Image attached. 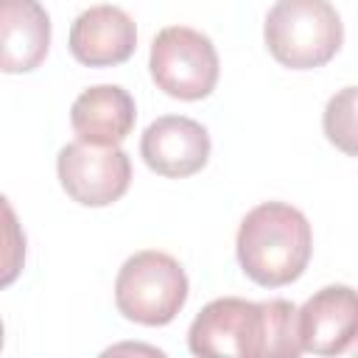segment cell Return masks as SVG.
I'll return each mask as SVG.
<instances>
[{
  "label": "cell",
  "mask_w": 358,
  "mask_h": 358,
  "mask_svg": "<svg viewBox=\"0 0 358 358\" xmlns=\"http://www.w3.org/2000/svg\"><path fill=\"white\" fill-rule=\"evenodd\" d=\"M187 347L193 355L294 358L302 352L296 338V308L288 299H213L190 322Z\"/></svg>",
  "instance_id": "6da1fadb"
},
{
  "label": "cell",
  "mask_w": 358,
  "mask_h": 358,
  "mask_svg": "<svg viewBox=\"0 0 358 358\" xmlns=\"http://www.w3.org/2000/svg\"><path fill=\"white\" fill-rule=\"evenodd\" d=\"M243 274L263 285L280 288L302 277L313 252V232L302 210L285 201H263L252 207L235 238Z\"/></svg>",
  "instance_id": "7a4b0ae2"
},
{
  "label": "cell",
  "mask_w": 358,
  "mask_h": 358,
  "mask_svg": "<svg viewBox=\"0 0 358 358\" xmlns=\"http://www.w3.org/2000/svg\"><path fill=\"white\" fill-rule=\"evenodd\" d=\"M268 53L291 70L327 64L344 42V25L330 0H277L263 22Z\"/></svg>",
  "instance_id": "3957f363"
},
{
  "label": "cell",
  "mask_w": 358,
  "mask_h": 358,
  "mask_svg": "<svg viewBox=\"0 0 358 358\" xmlns=\"http://www.w3.org/2000/svg\"><path fill=\"white\" fill-rule=\"evenodd\" d=\"M187 288V274L176 257L145 249L120 266L115 280V305L129 322L162 327L185 308Z\"/></svg>",
  "instance_id": "277c9868"
},
{
  "label": "cell",
  "mask_w": 358,
  "mask_h": 358,
  "mask_svg": "<svg viewBox=\"0 0 358 358\" xmlns=\"http://www.w3.org/2000/svg\"><path fill=\"white\" fill-rule=\"evenodd\" d=\"M148 70L154 84L179 101H201L218 84V50L213 39L187 25H168L151 42Z\"/></svg>",
  "instance_id": "5b68a950"
},
{
  "label": "cell",
  "mask_w": 358,
  "mask_h": 358,
  "mask_svg": "<svg viewBox=\"0 0 358 358\" xmlns=\"http://www.w3.org/2000/svg\"><path fill=\"white\" fill-rule=\"evenodd\" d=\"M64 193L84 207H106L123 199L131 185V159L120 145L67 143L56 157Z\"/></svg>",
  "instance_id": "8992f818"
},
{
  "label": "cell",
  "mask_w": 358,
  "mask_h": 358,
  "mask_svg": "<svg viewBox=\"0 0 358 358\" xmlns=\"http://www.w3.org/2000/svg\"><path fill=\"white\" fill-rule=\"evenodd\" d=\"M140 154L154 173L168 179H185L207 165L210 134L193 117L162 115L145 126L140 137Z\"/></svg>",
  "instance_id": "52a82bcc"
},
{
  "label": "cell",
  "mask_w": 358,
  "mask_h": 358,
  "mask_svg": "<svg viewBox=\"0 0 358 358\" xmlns=\"http://www.w3.org/2000/svg\"><path fill=\"white\" fill-rule=\"evenodd\" d=\"M355 291L350 285H327L296 310V338L302 352L341 355L355 341Z\"/></svg>",
  "instance_id": "ba28073f"
},
{
  "label": "cell",
  "mask_w": 358,
  "mask_h": 358,
  "mask_svg": "<svg viewBox=\"0 0 358 358\" xmlns=\"http://www.w3.org/2000/svg\"><path fill=\"white\" fill-rule=\"evenodd\" d=\"M137 25L120 6L101 3L84 8L70 25V53L87 67H115L131 59Z\"/></svg>",
  "instance_id": "9c48e42d"
},
{
  "label": "cell",
  "mask_w": 358,
  "mask_h": 358,
  "mask_svg": "<svg viewBox=\"0 0 358 358\" xmlns=\"http://www.w3.org/2000/svg\"><path fill=\"white\" fill-rule=\"evenodd\" d=\"M50 48V17L39 0H0V73L36 70Z\"/></svg>",
  "instance_id": "30bf717a"
},
{
  "label": "cell",
  "mask_w": 358,
  "mask_h": 358,
  "mask_svg": "<svg viewBox=\"0 0 358 358\" xmlns=\"http://www.w3.org/2000/svg\"><path fill=\"white\" fill-rule=\"evenodd\" d=\"M137 120V106L129 90L117 84H95L84 90L70 106V126L81 143L117 145Z\"/></svg>",
  "instance_id": "8fae6325"
},
{
  "label": "cell",
  "mask_w": 358,
  "mask_h": 358,
  "mask_svg": "<svg viewBox=\"0 0 358 358\" xmlns=\"http://www.w3.org/2000/svg\"><path fill=\"white\" fill-rule=\"evenodd\" d=\"M22 268H25V232L11 201L0 193V291L17 282Z\"/></svg>",
  "instance_id": "7c38bea8"
},
{
  "label": "cell",
  "mask_w": 358,
  "mask_h": 358,
  "mask_svg": "<svg viewBox=\"0 0 358 358\" xmlns=\"http://www.w3.org/2000/svg\"><path fill=\"white\" fill-rule=\"evenodd\" d=\"M324 134L347 157L355 154V87H344L324 106Z\"/></svg>",
  "instance_id": "4fadbf2b"
},
{
  "label": "cell",
  "mask_w": 358,
  "mask_h": 358,
  "mask_svg": "<svg viewBox=\"0 0 358 358\" xmlns=\"http://www.w3.org/2000/svg\"><path fill=\"white\" fill-rule=\"evenodd\" d=\"M0 350H3V322H0Z\"/></svg>",
  "instance_id": "5bb4252c"
}]
</instances>
